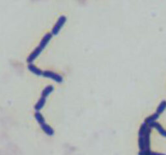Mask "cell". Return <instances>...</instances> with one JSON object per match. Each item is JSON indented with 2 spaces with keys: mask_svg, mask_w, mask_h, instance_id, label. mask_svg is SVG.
Masks as SVG:
<instances>
[{
  "mask_svg": "<svg viewBox=\"0 0 166 155\" xmlns=\"http://www.w3.org/2000/svg\"><path fill=\"white\" fill-rule=\"evenodd\" d=\"M53 35L51 33H47L45 34L44 36L43 37L42 39L41 40L40 43L38 47L32 51V53L30 54V55L28 58V62L29 63H32V62L40 55V53L42 52V51L45 49V46L48 45L49 42L52 38Z\"/></svg>",
  "mask_w": 166,
  "mask_h": 155,
  "instance_id": "cell-1",
  "label": "cell"
},
{
  "mask_svg": "<svg viewBox=\"0 0 166 155\" xmlns=\"http://www.w3.org/2000/svg\"><path fill=\"white\" fill-rule=\"evenodd\" d=\"M35 117L37 122H38L40 126L42 128V129L46 134H48V136L53 135L55 133L54 129L48 124H46V122H45V120L40 112L39 111H36L35 114Z\"/></svg>",
  "mask_w": 166,
  "mask_h": 155,
  "instance_id": "cell-2",
  "label": "cell"
},
{
  "mask_svg": "<svg viewBox=\"0 0 166 155\" xmlns=\"http://www.w3.org/2000/svg\"><path fill=\"white\" fill-rule=\"evenodd\" d=\"M149 126L143 122L140 127H139V132H138V146L139 151L143 150L144 148V144H145V133L147 132L148 128Z\"/></svg>",
  "mask_w": 166,
  "mask_h": 155,
  "instance_id": "cell-3",
  "label": "cell"
},
{
  "mask_svg": "<svg viewBox=\"0 0 166 155\" xmlns=\"http://www.w3.org/2000/svg\"><path fill=\"white\" fill-rule=\"evenodd\" d=\"M42 75L45 77V78H48L50 79H52L53 80L55 81L57 83H62L63 82V77L58 75L57 73H55L53 71H43Z\"/></svg>",
  "mask_w": 166,
  "mask_h": 155,
  "instance_id": "cell-4",
  "label": "cell"
},
{
  "mask_svg": "<svg viewBox=\"0 0 166 155\" xmlns=\"http://www.w3.org/2000/svg\"><path fill=\"white\" fill-rule=\"evenodd\" d=\"M66 22V17L65 16H61V17H59L58 19L57 22L55 24L53 28L52 29L51 34L53 35H57V34L61 31L64 25L65 24Z\"/></svg>",
  "mask_w": 166,
  "mask_h": 155,
  "instance_id": "cell-5",
  "label": "cell"
},
{
  "mask_svg": "<svg viewBox=\"0 0 166 155\" xmlns=\"http://www.w3.org/2000/svg\"><path fill=\"white\" fill-rule=\"evenodd\" d=\"M149 126L151 128H155V129L158 131V133H160L162 136L166 137V130L161 125L160 123L155 122L152 124H151V125H149Z\"/></svg>",
  "mask_w": 166,
  "mask_h": 155,
  "instance_id": "cell-6",
  "label": "cell"
},
{
  "mask_svg": "<svg viewBox=\"0 0 166 155\" xmlns=\"http://www.w3.org/2000/svg\"><path fill=\"white\" fill-rule=\"evenodd\" d=\"M160 114H158V112H154L153 114H152L151 115H149V116H147V118H146L145 119V121L144 122L147 124L148 125H151V124H152L153 122H156V120L157 119L160 117Z\"/></svg>",
  "mask_w": 166,
  "mask_h": 155,
  "instance_id": "cell-7",
  "label": "cell"
},
{
  "mask_svg": "<svg viewBox=\"0 0 166 155\" xmlns=\"http://www.w3.org/2000/svg\"><path fill=\"white\" fill-rule=\"evenodd\" d=\"M28 69L31 72L35 74V75H38V76L42 75L43 71L40 69H39L38 67H37L36 65H35L34 64L29 63L28 65Z\"/></svg>",
  "mask_w": 166,
  "mask_h": 155,
  "instance_id": "cell-8",
  "label": "cell"
},
{
  "mask_svg": "<svg viewBox=\"0 0 166 155\" xmlns=\"http://www.w3.org/2000/svg\"><path fill=\"white\" fill-rule=\"evenodd\" d=\"M54 91V86L53 85H48L45 87V89L43 90L41 94V96L44 98H47L49 94Z\"/></svg>",
  "mask_w": 166,
  "mask_h": 155,
  "instance_id": "cell-9",
  "label": "cell"
},
{
  "mask_svg": "<svg viewBox=\"0 0 166 155\" xmlns=\"http://www.w3.org/2000/svg\"><path fill=\"white\" fill-rule=\"evenodd\" d=\"M45 102H46V98L41 96L39 100L38 101V102L35 105V110L36 111H39L40 110H41L45 105Z\"/></svg>",
  "mask_w": 166,
  "mask_h": 155,
  "instance_id": "cell-10",
  "label": "cell"
},
{
  "mask_svg": "<svg viewBox=\"0 0 166 155\" xmlns=\"http://www.w3.org/2000/svg\"><path fill=\"white\" fill-rule=\"evenodd\" d=\"M166 109V100H163L158 105L157 109H156V112L158 114H161Z\"/></svg>",
  "mask_w": 166,
  "mask_h": 155,
  "instance_id": "cell-11",
  "label": "cell"
},
{
  "mask_svg": "<svg viewBox=\"0 0 166 155\" xmlns=\"http://www.w3.org/2000/svg\"><path fill=\"white\" fill-rule=\"evenodd\" d=\"M149 155H166L165 154L161 153H157V152H153V151H151L149 153Z\"/></svg>",
  "mask_w": 166,
  "mask_h": 155,
  "instance_id": "cell-12",
  "label": "cell"
}]
</instances>
